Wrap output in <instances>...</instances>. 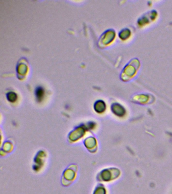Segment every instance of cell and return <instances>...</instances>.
Segmentation results:
<instances>
[{
	"label": "cell",
	"instance_id": "obj_1",
	"mask_svg": "<svg viewBox=\"0 0 172 194\" xmlns=\"http://www.w3.org/2000/svg\"><path fill=\"white\" fill-rule=\"evenodd\" d=\"M43 90L41 89H38L36 91V96H37V98L38 99H40L43 97Z\"/></svg>",
	"mask_w": 172,
	"mask_h": 194
}]
</instances>
